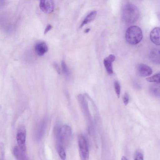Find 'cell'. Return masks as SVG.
Listing matches in <instances>:
<instances>
[{"label":"cell","mask_w":160,"mask_h":160,"mask_svg":"<svg viewBox=\"0 0 160 160\" xmlns=\"http://www.w3.org/2000/svg\"><path fill=\"white\" fill-rule=\"evenodd\" d=\"M13 153L17 160H29L26 152L22 151L19 147L16 146L14 147Z\"/></svg>","instance_id":"11"},{"label":"cell","mask_w":160,"mask_h":160,"mask_svg":"<svg viewBox=\"0 0 160 160\" xmlns=\"http://www.w3.org/2000/svg\"><path fill=\"white\" fill-rule=\"evenodd\" d=\"M62 70L63 73L66 76H68L70 74L69 70L65 62L62 60L61 62Z\"/></svg>","instance_id":"18"},{"label":"cell","mask_w":160,"mask_h":160,"mask_svg":"<svg viewBox=\"0 0 160 160\" xmlns=\"http://www.w3.org/2000/svg\"><path fill=\"white\" fill-rule=\"evenodd\" d=\"M97 14L96 11L94 10L90 12L85 18L81 24V28L83 27L85 25L90 22L94 19Z\"/></svg>","instance_id":"14"},{"label":"cell","mask_w":160,"mask_h":160,"mask_svg":"<svg viewBox=\"0 0 160 160\" xmlns=\"http://www.w3.org/2000/svg\"><path fill=\"white\" fill-rule=\"evenodd\" d=\"M46 124V121L45 119L41 121L39 124L37 131L38 138H41L45 129Z\"/></svg>","instance_id":"15"},{"label":"cell","mask_w":160,"mask_h":160,"mask_svg":"<svg viewBox=\"0 0 160 160\" xmlns=\"http://www.w3.org/2000/svg\"><path fill=\"white\" fill-rule=\"evenodd\" d=\"M57 148L60 158L62 160H65L66 158V154L65 149L61 147H58Z\"/></svg>","instance_id":"20"},{"label":"cell","mask_w":160,"mask_h":160,"mask_svg":"<svg viewBox=\"0 0 160 160\" xmlns=\"http://www.w3.org/2000/svg\"><path fill=\"white\" fill-rule=\"evenodd\" d=\"M150 60L153 63L159 64L160 63V50L157 48H154L150 52L149 55Z\"/></svg>","instance_id":"13"},{"label":"cell","mask_w":160,"mask_h":160,"mask_svg":"<svg viewBox=\"0 0 160 160\" xmlns=\"http://www.w3.org/2000/svg\"><path fill=\"white\" fill-rule=\"evenodd\" d=\"M150 38L151 41L156 45H160V28L155 27L151 32Z\"/></svg>","instance_id":"12"},{"label":"cell","mask_w":160,"mask_h":160,"mask_svg":"<svg viewBox=\"0 0 160 160\" xmlns=\"http://www.w3.org/2000/svg\"><path fill=\"white\" fill-rule=\"evenodd\" d=\"M26 130L23 126L18 128L17 134V140L19 148L22 151H26Z\"/></svg>","instance_id":"5"},{"label":"cell","mask_w":160,"mask_h":160,"mask_svg":"<svg viewBox=\"0 0 160 160\" xmlns=\"http://www.w3.org/2000/svg\"><path fill=\"white\" fill-rule=\"evenodd\" d=\"M39 6L41 10L44 12L50 13L53 11L54 3L52 0H42L40 1Z\"/></svg>","instance_id":"7"},{"label":"cell","mask_w":160,"mask_h":160,"mask_svg":"<svg viewBox=\"0 0 160 160\" xmlns=\"http://www.w3.org/2000/svg\"><path fill=\"white\" fill-rule=\"evenodd\" d=\"M57 148L61 147L65 149L68 145L72 136V129L67 125L56 126L55 129Z\"/></svg>","instance_id":"1"},{"label":"cell","mask_w":160,"mask_h":160,"mask_svg":"<svg viewBox=\"0 0 160 160\" xmlns=\"http://www.w3.org/2000/svg\"><path fill=\"white\" fill-rule=\"evenodd\" d=\"M121 160H128L125 157L122 156Z\"/></svg>","instance_id":"27"},{"label":"cell","mask_w":160,"mask_h":160,"mask_svg":"<svg viewBox=\"0 0 160 160\" xmlns=\"http://www.w3.org/2000/svg\"><path fill=\"white\" fill-rule=\"evenodd\" d=\"M52 25L50 24H48L46 26L44 32V34H47L52 28Z\"/></svg>","instance_id":"25"},{"label":"cell","mask_w":160,"mask_h":160,"mask_svg":"<svg viewBox=\"0 0 160 160\" xmlns=\"http://www.w3.org/2000/svg\"><path fill=\"white\" fill-rule=\"evenodd\" d=\"M79 103L85 117L88 120H91V116L89 110L88 102L85 97L82 94L78 96Z\"/></svg>","instance_id":"6"},{"label":"cell","mask_w":160,"mask_h":160,"mask_svg":"<svg viewBox=\"0 0 160 160\" xmlns=\"http://www.w3.org/2000/svg\"><path fill=\"white\" fill-rule=\"evenodd\" d=\"M53 65L54 68L58 74H60L61 73L60 69L58 64L56 62H54L53 64Z\"/></svg>","instance_id":"24"},{"label":"cell","mask_w":160,"mask_h":160,"mask_svg":"<svg viewBox=\"0 0 160 160\" xmlns=\"http://www.w3.org/2000/svg\"><path fill=\"white\" fill-rule=\"evenodd\" d=\"M146 80L149 82H154L157 83H160V73L155 74L151 77L147 78Z\"/></svg>","instance_id":"17"},{"label":"cell","mask_w":160,"mask_h":160,"mask_svg":"<svg viewBox=\"0 0 160 160\" xmlns=\"http://www.w3.org/2000/svg\"><path fill=\"white\" fill-rule=\"evenodd\" d=\"M134 160H143L142 153L138 151L136 152L134 156Z\"/></svg>","instance_id":"21"},{"label":"cell","mask_w":160,"mask_h":160,"mask_svg":"<svg viewBox=\"0 0 160 160\" xmlns=\"http://www.w3.org/2000/svg\"><path fill=\"white\" fill-rule=\"evenodd\" d=\"M123 102L125 105H127L129 102V95L127 92L125 93L123 98Z\"/></svg>","instance_id":"23"},{"label":"cell","mask_w":160,"mask_h":160,"mask_svg":"<svg viewBox=\"0 0 160 160\" xmlns=\"http://www.w3.org/2000/svg\"><path fill=\"white\" fill-rule=\"evenodd\" d=\"M79 153L81 160H88L89 149L88 143L85 137L79 134L78 137Z\"/></svg>","instance_id":"4"},{"label":"cell","mask_w":160,"mask_h":160,"mask_svg":"<svg viewBox=\"0 0 160 160\" xmlns=\"http://www.w3.org/2000/svg\"><path fill=\"white\" fill-rule=\"evenodd\" d=\"M137 71L138 74L143 77L148 76L152 73V70L150 67L142 63L139 64L138 65Z\"/></svg>","instance_id":"8"},{"label":"cell","mask_w":160,"mask_h":160,"mask_svg":"<svg viewBox=\"0 0 160 160\" xmlns=\"http://www.w3.org/2000/svg\"><path fill=\"white\" fill-rule=\"evenodd\" d=\"M143 37L141 28L137 26H132L126 30L125 38L126 41L131 44H136L142 40Z\"/></svg>","instance_id":"3"},{"label":"cell","mask_w":160,"mask_h":160,"mask_svg":"<svg viewBox=\"0 0 160 160\" xmlns=\"http://www.w3.org/2000/svg\"><path fill=\"white\" fill-rule=\"evenodd\" d=\"M150 93L152 95L157 97H159L160 95V87L157 85H153L149 88Z\"/></svg>","instance_id":"16"},{"label":"cell","mask_w":160,"mask_h":160,"mask_svg":"<svg viewBox=\"0 0 160 160\" xmlns=\"http://www.w3.org/2000/svg\"><path fill=\"white\" fill-rule=\"evenodd\" d=\"M90 31V29L89 28H87L84 31V32L85 33H87L88 32Z\"/></svg>","instance_id":"26"},{"label":"cell","mask_w":160,"mask_h":160,"mask_svg":"<svg viewBox=\"0 0 160 160\" xmlns=\"http://www.w3.org/2000/svg\"><path fill=\"white\" fill-rule=\"evenodd\" d=\"M115 57L113 54H110L103 60V63L107 73L109 74L113 73L112 62L115 60Z\"/></svg>","instance_id":"9"},{"label":"cell","mask_w":160,"mask_h":160,"mask_svg":"<svg viewBox=\"0 0 160 160\" xmlns=\"http://www.w3.org/2000/svg\"><path fill=\"white\" fill-rule=\"evenodd\" d=\"M114 86L116 94L119 98L120 94L121 88L120 84L118 81H114Z\"/></svg>","instance_id":"19"},{"label":"cell","mask_w":160,"mask_h":160,"mask_svg":"<svg viewBox=\"0 0 160 160\" xmlns=\"http://www.w3.org/2000/svg\"><path fill=\"white\" fill-rule=\"evenodd\" d=\"M132 85L134 88L136 89L139 90L141 89L142 88L139 82L135 79L133 80Z\"/></svg>","instance_id":"22"},{"label":"cell","mask_w":160,"mask_h":160,"mask_svg":"<svg viewBox=\"0 0 160 160\" xmlns=\"http://www.w3.org/2000/svg\"><path fill=\"white\" fill-rule=\"evenodd\" d=\"M34 49L36 52L40 56H43L48 51V46L44 42L37 43L35 45Z\"/></svg>","instance_id":"10"},{"label":"cell","mask_w":160,"mask_h":160,"mask_svg":"<svg viewBox=\"0 0 160 160\" xmlns=\"http://www.w3.org/2000/svg\"><path fill=\"white\" fill-rule=\"evenodd\" d=\"M138 8L131 3H127L124 6L122 12V17L125 22L132 24L136 22L139 17Z\"/></svg>","instance_id":"2"}]
</instances>
